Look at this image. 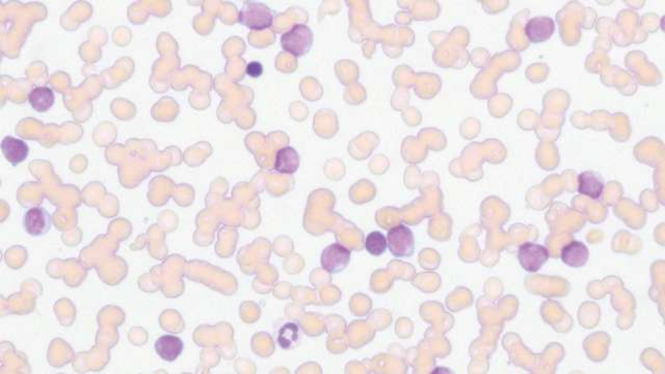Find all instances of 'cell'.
<instances>
[{
    "mask_svg": "<svg viewBox=\"0 0 665 374\" xmlns=\"http://www.w3.org/2000/svg\"><path fill=\"white\" fill-rule=\"evenodd\" d=\"M314 36L306 24H295L281 37L284 52L295 58L306 56L313 45Z\"/></svg>",
    "mask_w": 665,
    "mask_h": 374,
    "instance_id": "cell-1",
    "label": "cell"
},
{
    "mask_svg": "<svg viewBox=\"0 0 665 374\" xmlns=\"http://www.w3.org/2000/svg\"><path fill=\"white\" fill-rule=\"evenodd\" d=\"M238 20L251 31H263L274 23V14L266 4L260 2H244L238 14Z\"/></svg>",
    "mask_w": 665,
    "mask_h": 374,
    "instance_id": "cell-2",
    "label": "cell"
},
{
    "mask_svg": "<svg viewBox=\"0 0 665 374\" xmlns=\"http://www.w3.org/2000/svg\"><path fill=\"white\" fill-rule=\"evenodd\" d=\"M386 237L388 249L396 257H411L415 251V237L407 226L398 225L391 228Z\"/></svg>",
    "mask_w": 665,
    "mask_h": 374,
    "instance_id": "cell-3",
    "label": "cell"
},
{
    "mask_svg": "<svg viewBox=\"0 0 665 374\" xmlns=\"http://www.w3.org/2000/svg\"><path fill=\"white\" fill-rule=\"evenodd\" d=\"M352 253L350 249L340 244L327 247L320 257L322 267L329 274H338L347 267Z\"/></svg>",
    "mask_w": 665,
    "mask_h": 374,
    "instance_id": "cell-4",
    "label": "cell"
},
{
    "mask_svg": "<svg viewBox=\"0 0 665 374\" xmlns=\"http://www.w3.org/2000/svg\"><path fill=\"white\" fill-rule=\"evenodd\" d=\"M518 259L524 270L529 272H536L549 259V251L540 244L525 242L519 248Z\"/></svg>",
    "mask_w": 665,
    "mask_h": 374,
    "instance_id": "cell-5",
    "label": "cell"
},
{
    "mask_svg": "<svg viewBox=\"0 0 665 374\" xmlns=\"http://www.w3.org/2000/svg\"><path fill=\"white\" fill-rule=\"evenodd\" d=\"M525 35L531 43H542L552 37L555 31V22L547 16L534 17L525 25Z\"/></svg>",
    "mask_w": 665,
    "mask_h": 374,
    "instance_id": "cell-6",
    "label": "cell"
},
{
    "mask_svg": "<svg viewBox=\"0 0 665 374\" xmlns=\"http://www.w3.org/2000/svg\"><path fill=\"white\" fill-rule=\"evenodd\" d=\"M24 229L31 236L45 235L52 228V217L49 213L42 208L35 207L29 209L24 215Z\"/></svg>",
    "mask_w": 665,
    "mask_h": 374,
    "instance_id": "cell-7",
    "label": "cell"
},
{
    "mask_svg": "<svg viewBox=\"0 0 665 374\" xmlns=\"http://www.w3.org/2000/svg\"><path fill=\"white\" fill-rule=\"evenodd\" d=\"M2 154L6 159L17 166L26 159L29 153V148L22 139L13 137H6L1 141Z\"/></svg>",
    "mask_w": 665,
    "mask_h": 374,
    "instance_id": "cell-8",
    "label": "cell"
},
{
    "mask_svg": "<svg viewBox=\"0 0 665 374\" xmlns=\"http://www.w3.org/2000/svg\"><path fill=\"white\" fill-rule=\"evenodd\" d=\"M561 260L563 263L574 268L582 267L586 265L590 258V251L584 242H574L565 244L561 249Z\"/></svg>",
    "mask_w": 665,
    "mask_h": 374,
    "instance_id": "cell-9",
    "label": "cell"
},
{
    "mask_svg": "<svg viewBox=\"0 0 665 374\" xmlns=\"http://www.w3.org/2000/svg\"><path fill=\"white\" fill-rule=\"evenodd\" d=\"M155 350L162 360L166 362H174L182 354V340L176 336H162L156 340Z\"/></svg>",
    "mask_w": 665,
    "mask_h": 374,
    "instance_id": "cell-10",
    "label": "cell"
},
{
    "mask_svg": "<svg viewBox=\"0 0 665 374\" xmlns=\"http://www.w3.org/2000/svg\"><path fill=\"white\" fill-rule=\"evenodd\" d=\"M604 187L603 178L592 171L581 173L578 177V192L582 196L597 200L601 198Z\"/></svg>",
    "mask_w": 665,
    "mask_h": 374,
    "instance_id": "cell-11",
    "label": "cell"
},
{
    "mask_svg": "<svg viewBox=\"0 0 665 374\" xmlns=\"http://www.w3.org/2000/svg\"><path fill=\"white\" fill-rule=\"evenodd\" d=\"M299 162H301V158L295 148H281L276 153L274 170L280 174H295L299 170Z\"/></svg>",
    "mask_w": 665,
    "mask_h": 374,
    "instance_id": "cell-12",
    "label": "cell"
},
{
    "mask_svg": "<svg viewBox=\"0 0 665 374\" xmlns=\"http://www.w3.org/2000/svg\"><path fill=\"white\" fill-rule=\"evenodd\" d=\"M29 101L36 111L45 113L54 104L56 96L54 91L48 86H38L29 93Z\"/></svg>",
    "mask_w": 665,
    "mask_h": 374,
    "instance_id": "cell-13",
    "label": "cell"
},
{
    "mask_svg": "<svg viewBox=\"0 0 665 374\" xmlns=\"http://www.w3.org/2000/svg\"><path fill=\"white\" fill-rule=\"evenodd\" d=\"M299 340V327L295 322H287L279 331L278 343L283 350H291Z\"/></svg>",
    "mask_w": 665,
    "mask_h": 374,
    "instance_id": "cell-14",
    "label": "cell"
},
{
    "mask_svg": "<svg viewBox=\"0 0 665 374\" xmlns=\"http://www.w3.org/2000/svg\"><path fill=\"white\" fill-rule=\"evenodd\" d=\"M365 249L370 255L382 256L388 249L387 237L382 232H371L365 240Z\"/></svg>",
    "mask_w": 665,
    "mask_h": 374,
    "instance_id": "cell-15",
    "label": "cell"
},
{
    "mask_svg": "<svg viewBox=\"0 0 665 374\" xmlns=\"http://www.w3.org/2000/svg\"><path fill=\"white\" fill-rule=\"evenodd\" d=\"M246 73L253 78H258L263 75V67L260 63L251 62L248 63L246 68Z\"/></svg>",
    "mask_w": 665,
    "mask_h": 374,
    "instance_id": "cell-16",
    "label": "cell"
}]
</instances>
